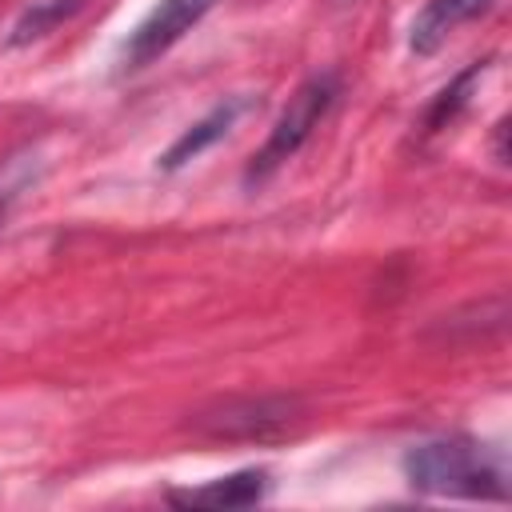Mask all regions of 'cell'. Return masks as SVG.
Here are the masks:
<instances>
[{
	"mask_svg": "<svg viewBox=\"0 0 512 512\" xmlns=\"http://www.w3.org/2000/svg\"><path fill=\"white\" fill-rule=\"evenodd\" d=\"M248 108H252V100H248V96H224L220 104H212L196 124H188V128H184V132L164 148V156L156 160V168H160V172H180V168H184V164H192L204 148H212L216 140H224Z\"/></svg>",
	"mask_w": 512,
	"mask_h": 512,
	"instance_id": "cell-5",
	"label": "cell"
},
{
	"mask_svg": "<svg viewBox=\"0 0 512 512\" xmlns=\"http://www.w3.org/2000/svg\"><path fill=\"white\" fill-rule=\"evenodd\" d=\"M28 184V172H24V164L20 160H8L4 168H0V216L8 212V204L20 196V188Z\"/></svg>",
	"mask_w": 512,
	"mask_h": 512,
	"instance_id": "cell-10",
	"label": "cell"
},
{
	"mask_svg": "<svg viewBox=\"0 0 512 512\" xmlns=\"http://www.w3.org/2000/svg\"><path fill=\"white\" fill-rule=\"evenodd\" d=\"M272 480H268V468H240L232 476H220V480H208L200 488H184V492H168L172 504L180 508H252L268 496Z\"/></svg>",
	"mask_w": 512,
	"mask_h": 512,
	"instance_id": "cell-6",
	"label": "cell"
},
{
	"mask_svg": "<svg viewBox=\"0 0 512 512\" xmlns=\"http://www.w3.org/2000/svg\"><path fill=\"white\" fill-rule=\"evenodd\" d=\"M496 0H428L416 16H412V28H408V48L416 56H432L460 24L484 16Z\"/></svg>",
	"mask_w": 512,
	"mask_h": 512,
	"instance_id": "cell-7",
	"label": "cell"
},
{
	"mask_svg": "<svg viewBox=\"0 0 512 512\" xmlns=\"http://www.w3.org/2000/svg\"><path fill=\"white\" fill-rule=\"evenodd\" d=\"M336 96H340V76H336L332 68L312 72L308 80H300L296 92L288 96V104L280 108V116L272 120L264 144L252 152V160H248V168H244V184L252 188V184H264L268 176H276V172L308 144V136H312V132L320 128V120L332 112Z\"/></svg>",
	"mask_w": 512,
	"mask_h": 512,
	"instance_id": "cell-2",
	"label": "cell"
},
{
	"mask_svg": "<svg viewBox=\"0 0 512 512\" xmlns=\"http://www.w3.org/2000/svg\"><path fill=\"white\" fill-rule=\"evenodd\" d=\"M220 0H156L148 8V16L128 32V40L120 44L116 68L120 72H144L148 64H156L168 48H176Z\"/></svg>",
	"mask_w": 512,
	"mask_h": 512,
	"instance_id": "cell-3",
	"label": "cell"
},
{
	"mask_svg": "<svg viewBox=\"0 0 512 512\" xmlns=\"http://www.w3.org/2000/svg\"><path fill=\"white\" fill-rule=\"evenodd\" d=\"M492 68V56H484V60H472L452 84H444L440 88V96L428 104V112H424V132H440L444 124H452L464 108H468V96H472V88H476V80L484 76Z\"/></svg>",
	"mask_w": 512,
	"mask_h": 512,
	"instance_id": "cell-8",
	"label": "cell"
},
{
	"mask_svg": "<svg viewBox=\"0 0 512 512\" xmlns=\"http://www.w3.org/2000/svg\"><path fill=\"white\" fill-rule=\"evenodd\" d=\"M300 416L296 396H232L196 416V428L216 440H268Z\"/></svg>",
	"mask_w": 512,
	"mask_h": 512,
	"instance_id": "cell-4",
	"label": "cell"
},
{
	"mask_svg": "<svg viewBox=\"0 0 512 512\" xmlns=\"http://www.w3.org/2000/svg\"><path fill=\"white\" fill-rule=\"evenodd\" d=\"M404 480L428 496L452 500H508L504 460L472 436H432L404 452Z\"/></svg>",
	"mask_w": 512,
	"mask_h": 512,
	"instance_id": "cell-1",
	"label": "cell"
},
{
	"mask_svg": "<svg viewBox=\"0 0 512 512\" xmlns=\"http://www.w3.org/2000/svg\"><path fill=\"white\" fill-rule=\"evenodd\" d=\"M80 0H32V8L12 24V44H28V40H36V36H44L52 24H60L72 8H76Z\"/></svg>",
	"mask_w": 512,
	"mask_h": 512,
	"instance_id": "cell-9",
	"label": "cell"
}]
</instances>
